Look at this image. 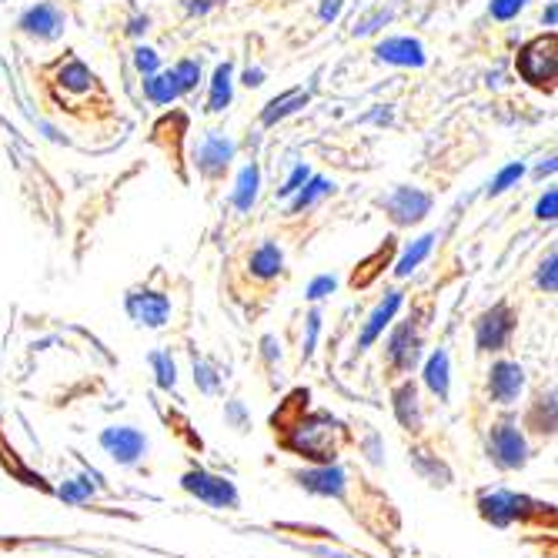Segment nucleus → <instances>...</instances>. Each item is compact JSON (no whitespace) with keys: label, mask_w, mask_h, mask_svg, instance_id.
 <instances>
[{"label":"nucleus","mask_w":558,"mask_h":558,"mask_svg":"<svg viewBox=\"0 0 558 558\" xmlns=\"http://www.w3.org/2000/svg\"><path fill=\"white\" fill-rule=\"evenodd\" d=\"M308 388H298L288 395V401L281 404V412H275L271 425L275 435L281 432V445L291 448L298 459H308L318 465H331L338 454V435L341 425L338 418H331L328 412H312L308 415Z\"/></svg>","instance_id":"obj_1"},{"label":"nucleus","mask_w":558,"mask_h":558,"mask_svg":"<svg viewBox=\"0 0 558 558\" xmlns=\"http://www.w3.org/2000/svg\"><path fill=\"white\" fill-rule=\"evenodd\" d=\"M478 515L495 525V529H509L515 522H529V519H551V505L545 501H532L529 495H515V492H482L478 495Z\"/></svg>","instance_id":"obj_2"},{"label":"nucleus","mask_w":558,"mask_h":558,"mask_svg":"<svg viewBox=\"0 0 558 558\" xmlns=\"http://www.w3.org/2000/svg\"><path fill=\"white\" fill-rule=\"evenodd\" d=\"M515 68H519L525 84H532L535 90L555 94V77H558V40H555V34H542V37L529 40L519 50Z\"/></svg>","instance_id":"obj_3"},{"label":"nucleus","mask_w":558,"mask_h":558,"mask_svg":"<svg viewBox=\"0 0 558 558\" xmlns=\"http://www.w3.org/2000/svg\"><path fill=\"white\" fill-rule=\"evenodd\" d=\"M181 488H184L187 495H194L197 501L211 505V509H238V505H241V495H238L234 482L225 478V475H211V472H205V469H191V472H184V475H181Z\"/></svg>","instance_id":"obj_4"},{"label":"nucleus","mask_w":558,"mask_h":558,"mask_svg":"<svg viewBox=\"0 0 558 558\" xmlns=\"http://www.w3.org/2000/svg\"><path fill=\"white\" fill-rule=\"evenodd\" d=\"M515 328H519V315L512 312V304L509 301L492 304V308L482 312L478 322H475V344H478V351H501V348H509Z\"/></svg>","instance_id":"obj_5"},{"label":"nucleus","mask_w":558,"mask_h":558,"mask_svg":"<svg viewBox=\"0 0 558 558\" xmlns=\"http://www.w3.org/2000/svg\"><path fill=\"white\" fill-rule=\"evenodd\" d=\"M488 459L501 469V472H515L529 462V445L525 435L512 425V422H498L488 432Z\"/></svg>","instance_id":"obj_6"},{"label":"nucleus","mask_w":558,"mask_h":558,"mask_svg":"<svg viewBox=\"0 0 558 558\" xmlns=\"http://www.w3.org/2000/svg\"><path fill=\"white\" fill-rule=\"evenodd\" d=\"M378 205L388 211V218L395 221V225H418V221H425V215L432 211V194L428 191H422V187H395L391 194H385Z\"/></svg>","instance_id":"obj_7"},{"label":"nucleus","mask_w":558,"mask_h":558,"mask_svg":"<svg viewBox=\"0 0 558 558\" xmlns=\"http://www.w3.org/2000/svg\"><path fill=\"white\" fill-rule=\"evenodd\" d=\"M100 448H105L118 465H134L144 459V451H147V435L131 428V425L105 428L100 432Z\"/></svg>","instance_id":"obj_8"},{"label":"nucleus","mask_w":558,"mask_h":558,"mask_svg":"<svg viewBox=\"0 0 558 558\" xmlns=\"http://www.w3.org/2000/svg\"><path fill=\"white\" fill-rule=\"evenodd\" d=\"M124 308L131 315V322L144 325V328H161L171 315V301L161 291H150V288H137L128 294Z\"/></svg>","instance_id":"obj_9"},{"label":"nucleus","mask_w":558,"mask_h":558,"mask_svg":"<svg viewBox=\"0 0 558 558\" xmlns=\"http://www.w3.org/2000/svg\"><path fill=\"white\" fill-rule=\"evenodd\" d=\"M27 37L34 40H58L68 27L64 14L58 4H50V0H44V4H34L21 14V24H17Z\"/></svg>","instance_id":"obj_10"},{"label":"nucleus","mask_w":558,"mask_h":558,"mask_svg":"<svg viewBox=\"0 0 558 558\" xmlns=\"http://www.w3.org/2000/svg\"><path fill=\"white\" fill-rule=\"evenodd\" d=\"M422 359V335L415 328V322H404L395 328L391 341H388V362L398 372H412Z\"/></svg>","instance_id":"obj_11"},{"label":"nucleus","mask_w":558,"mask_h":558,"mask_svg":"<svg viewBox=\"0 0 558 558\" xmlns=\"http://www.w3.org/2000/svg\"><path fill=\"white\" fill-rule=\"evenodd\" d=\"M525 388V372L519 362H495L492 372H488V395L498 401V404H512L519 401Z\"/></svg>","instance_id":"obj_12"},{"label":"nucleus","mask_w":558,"mask_h":558,"mask_svg":"<svg viewBox=\"0 0 558 558\" xmlns=\"http://www.w3.org/2000/svg\"><path fill=\"white\" fill-rule=\"evenodd\" d=\"M234 158V141L228 137H218V134H208L205 141L197 144V171L205 178H225L228 165Z\"/></svg>","instance_id":"obj_13"},{"label":"nucleus","mask_w":558,"mask_h":558,"mask_svg":"<svg viewBox=\"0 0 558 558\" xmlns=\"http://www.w3.org/2000/svg\"><path fill=\"white\" fill-rule=\"evenodd\" d=\"M378 61L395 68H422L425 64V47L415 37H388L375 47Z\"/></svg>","instance_id":"obj_14"},{"label":"nucleus","mask_w":558,"mask_h":558,"mask_svg":"<svg viewBox=\"0 0 558 558\" xmlns=\"http://www.w3.org/2000/svg\"><path fill=\"white\" fill-rule=\"evenodd\" d=\"M294 478L304 492H312V495H325V498L344 495V472L338 465H318L312 472H298Z\"/></svg>","instance_id":"obj_15"},{"label":"nucleus","mask_w":558,"mask_h":558,"mask_svg":"<svg viewBox=\"0 0 558 558\" xmlns=\"http://www.w3.org/2000/svg\"><path fill=\"white\" fill-rule=\"evenodd\" d=\"M398 308H401V291H388L385 294V301L378 304V308L368 315V322H365V328H362V338H359V351H365V348H372L378 338H381V331L391 325V318L398 315Z\"/></svg>","instance_id":"obj_16"},{"label":"nucleus","mask_w":558,"mask_h":558,"mask_svg":"<svg viewBox=\"0 0 558 558\" xmlns=\"http://www.w3.org/2000/svg\"><path fill=\"white\" fill-rule=\"evenodd\" d=\"M312 100V90H304V87H291V90H284L281 97H275V100H268V108L262 111V124L265 128H275L278 121H284L288 114H294V111H301L304 105Z\"/></svg>","instance_id":"obj_17"},{"label":"nucleus","mask_w":558,"mask_h":558,"mask_svg":"<svg viewBox=\"0 0 558 558\" xmlns=\"http://www.w3.org/2000/svg\"><path fill=\"white\" fill-rule=\"evenodd\" d=\"M395 415H398V422L409 428V432H418L422 428V404H418V388H415V381H404V385H398L395 388Z\"/></svg>","instance_id":"obj_18"},{"label":"nucleus","mask_w":558,"mask_h":558,"mask_svg":"<svg viewBox=\"0 0 558 558\" xmlns=\"http://www.w3.org/2000/svg\"><path fill=\"white\" fill-rule=\"evenodd\" d=\"M328 194H335V181H328V178H308L304 181L291 197V215H301L304 208H312V205H318L322 197H328Z\"/></svg>","instance_id":"obj_19"},{"label":"nucleus","mask_w":558,"mask_h":558,"mask_svg":"<svg viewBox=\"0 0 558 558\" xmlns=\"http://www.w3.org/2000/svg\"><path fill=\"white\" fill-rule=\"evenodd\" d=\"M258 184H262V171H258V165L241 168V174H238V187H234V194H231V201H234V208H238V211H251V205H255V197H258Z\"/></svg>","instance_id":"obj_20"},{"label":"nucleus","mask_w":558,"mask_h":558,"mask_svg":"<svg viewBox=\"0 0 558 558\" xmlns=\"http://www.w3.org/2000/svg\"><path fill=\"white\" fill-rule=\"evenodd\" d=\"M284 268V255H281V247L278 244H262L255 255H251V275L255 278H278Z\"/></svg>","instance_id":"obj_21"},{"label":"nucleus","mask_w":558,"mask_h":558,"mask_svg":"<svg viewBox=\"0 0 558 558\" xmlns=\"http://www.w3.org/2000/svg\"><path fill=\"white\" fill-rule=\"evenodd\" d=\"M231 74H234L231 61H225V64H218V68H215L211 94H208V111H211V114H221V111L231 105Z\"/></svg>","instance_id":"obj_22"},{"label":"nucleus","mask_w":558,"mask_h":558,"mask_svg":"<svg viewBox=\"0 0 558 558\" xmlns=\"http://www.w3.org/2000/svg\"><path fill=\"white\" fill-rule=\"evenodd\" d=\"M144 94H147V100H155V105H171V100L181 97V87L171 71H165V74L158 71V74L144 77Z\"/></svg>","instance_id":"obj_23"},{"label":"nucleus","mask_w":558,"mask_h":558,"mask_svg":"<svg viewBox=\"0 0 558 558\" xmlns=\"http://www.w3.org/2000/svg\"><path fill=\"white\" fill-rule=\"evenodd\" d=\"M425 385L441 398V401H448V388H451V378H448V354L438 348L432 359H428V365H425Z\"/></svg>","instance_id":"obj_24"},{"label":"nucleus","mask_w":558,"mask_h":558,"mask_svg":"<svg viewBox=\"0 0 558 558\" xmlns=\"http://www.w3.org/2000/svg\"><path fill=\"white\" fill-rule=\"evenodd\" d=\"M391 251H395V238H385V244L375 251V255L351 275V284L354 288H365V284H372L375 278H378V271H381V265H388V258H391Z\"/></svg>","instance_id":"obj_25"},{"label":"nucleus","mask_w":558,"mask_h":558,"mask_svg":"<svg viewBox=\"0 0 558 558\" xmlns=\"http://www.w3.org/2000/svg\"><path fill=\"white\" fill-rule=\"evenodd\" d=\"M432 244H435V234H422L418 241H412V247L404 251L401 262L395 265V275H398V278H409V275L432 255Z\"/></svg>","instance_id":"obj_26"},{"label":"nucleus","mask_w":558,"mask_h":558,"mask_svg":"<svg viewBox=\"0 0 558 558\" xmlns=\"http://www.w3.org/2000/svg\"><path fill=\"white\" fill-rule=\"evenodd\" d=\"M529 425H532V432H538V435H551V432H555V391L535 398V409H532V415H529Z\"/></svg>","instance_id":"obj_27"},{"label":"nucleus","mask_w":558,"mask_h":558,"mask_svg":"<svg viewBox=\"0 0 558 558\" xmlns=\"http://www.w3.org/2000/svg\"><path fill=\"white\" fill-rule=\"evenodd\" d=\"M147 362H150V368H155L158 388L171 391V388L178 385V368H174L171 351H150V354H147Z\"/></svg>","instance_id":"obj_28"},{"label":"nucleus","mask_w":558,"mask_h":558,"mask_svg":"<svg viewBox=\"0 0 558 558\" xmlns=\"http://www.w3.org/2000/svg\"><path fill=\"white\" fill-rule=\"evenodd\" d=\"M61 84H64L68 90H87V87L94 84V74H90L81 61H68V64L61 68Z\"/></svg>","instance_id":"obj_29"},{"label":"nucleus","mask_w":558,"mask_h":558,"mask_svg":"<svg viewBox=\"0 0 558 558\" xmlns=\"http://www.w3.org/2000/svg\"><path fill=\"white\" fill-rule=\"evenodd\" d=\"M174 81H178V87H181V94H187V90H194L197 87V81H201V64L197 61H178L174 64Z\"/></svg>","instance_id":"obj_30"},{"label":"nucleus","mask_w":558,"mask_h":558,"mask_svg":"<svg viewBox=\"0 0 558 558\" xmlns=\"http://www.w3.org/2000/svg\"><path fill=\"white\" fill-rule=\"evenodd\" d=\"M525 174V168L522 165H509V168H501L498 171V178L488 184V197H498V194H505V191H509L519 178Z\"/></svg>","instance_id":"obj_31"},{"label":"nucleus","mask_w":558,"mask_h":558,"mask_svg":"<svg viewBox=\"0 0 558 558\" xmlns=\"http://www.w3.org/2000/svg\"><path fill=\"white\" fill-rule=\"evenodd\" d=\"M194 381L201 391H208V395H215L221 388V378H218L215 365H208V362H194Z\"/></svg>","instance_id":"obj_32"},{"label":"nucleus","mask_w":558,"mask_h":558,"mask_svg":"<svg viewBox=\"0 0 558 558\" xmlns=\"http://www.w3.org/2000/svg\"><path fill=\"white\" fill-rule=\"evenodd\" d=\"M90 495H94V485H90L87 478H74V482H64V485H61V498L71 501V505H81V501H87Z\"/></svg>","instance_id":"obj_33"},{"label":"nucleus","mask_w":558,"mask_h":558,"mask_svg":"<svg viewBox=\"0 0 558 558\" xmlns=\"http://www.w3.org/2000/svg\"><path fill=\"white\" fill-rule=\"evenodd\" d=\"M134 68L144 74V77H150V74H158V68H161V58H158V50H150V47H137L134 50Z\"/></svg>","instance_id":"obj_34"},{"label":"nucleus","mask_w":558,"mask_h":558,"mask_svg":"<svg viewBox=\"0 0 558 558\" xmlns=\"http://www.w3.org/2000/svg\"><path fill=\"white\" fill-rule=\"evenodd\" d=\"M522 8H525V0H492L488 4L495 21H515L522 14Z\"/></svg>","instance_id":"obj_35"},{"label":"nucleus","mask_w":558,"mask_h":558,"mask_svg":"<svg viewBox=\"0 0 558 558\" xmlns=\"http://www.w3.org/2000/svg\"><path fill=\"white\" fill-rule=\"evenodd\" d=\"M535 218H538V221H555V218H558V191H555V187H548V191L538 197Z\"/></svg>","instance_id":"obj_36"},{"label":"nucleus","mask_w":558,"mask_h":558,"mask_svg":"<svg viewBox=\"0 0 558 558\" xmlns=\"http://www.w3.org/2000/svg\"><path fill=\"white\" fill-rule=\"evenodd\" d=\"M555 265H558V258H555V255H548V258L542 262V268H538V278H535V281H538V288H542V291H548V294H551V291L558 288V275H555Z\"/></svg>","instance_id":"obj_37"},{"label":"nucleus","mask_w":558,"mask_h":558,"mask_svg":"<svg viewBox=\"0 0 558 558\" xmlns=\"http://www.w3.org/2000/svg\"><path fill=\"white\" fill-rule=\"evenodd\" d=\"M335 288H338V281H335L331 275H318V278L308 284V298H312V301H322V298H328Z\"/></svg>","instance_id":"obj_38"},{"label":"nucleus","mask_w":558,"mask_h":558,"mask_svg":"<svg viewBox=\"0 0 558 558\" xmlns=\"http://www.w3.org/2000/svg\"><path fill=\"white\" fill-rule=\"evenodd\" d=\"M318 328H322V312H312V315H308V338H304V359H312L315 338H318Z\"/></svg>","instance_id":"obj_39"},{"label":"nucleus","mask_w":558,"mask_h":558,"mask_svg":"<svg viewBox=\"0 0 558 558\" xmlns=\"http://www.w3.org/2000/svg\"><path fill=\"white\" fill-rule=\"evenodd\" d=\"M308 178H312V171L304 168V165H298V168H294V174L288 178V184L281 187V197H291V194H294V191H298V187H301L304 181H308Z\"/></svg>","instance_id":"obj_40"},{"label":"nucleus","mask_w":558,"mask_h":558,"mask_svg":"<svg viewBox=\"0 0 558 558\" xmlns=\"http://www.w3.org/2000/svg\"><path fill=\"white\" fill-rule=\"evenodd\" d=\"M341 14V0H325L322 4V21H335Z\"/></svg>","instance_id":"obj_41"},{"label":"nucleus","mask_w":558,"mask_h":558,"mask_svg":"<svg viewBox=\"0 0 558 558\" xmlns=\"http://www.w3.org/2000/svg\"><path fill=\"white\" fill-rule=\"evenodd\" d=\"M244 84H247V87H262V84H265V71H262V68L251 71V68H247V71H244Z\"/></svg>","instance_id":"obj_42"},{"label":"nucleus","mask_w":558,"mask_h":558,"mask_svg":"<svg viewBox=\"0 0 558 558\" xmlns=\"http://www.w3.org/2000/svg\"><path fill=\"white\" fill-rule=\"evenodd\" d=\"M147 24H150V21H147V17H134V21H131V27H128V31H131V34H144V31H147Z\"/></svg>","instance_id":"obj_43"},{"label":"nucleus","mask_w":558,"mask_h":558,"mask_svg":"<svg viewBox=\"0 0 558 558\" xmlns=\"http://www.w3.org/2000/svg\"><path fill=\"white\" fill-rule=\"evenodd\" d=\"M555 21H558V8H555V0H551V4L545 8V24L555 27Z\"/></svg>","instance_id":"obj_44"},{"label":"nucleus","mask_w":558,"mask_h":558,"mask_svg":"<svg viewBox=\"0 0 558 558\" xmlns=\"http://www.w3.org/2000/svg\"><path fill=\"white\" fill-rule=\"evenodd\" d=\"M551 171H555V158H548V165H538V171H535V174H538V178H545V174H551Z\"/></svg>","instance_id":"obj_45"}]
</instances>
